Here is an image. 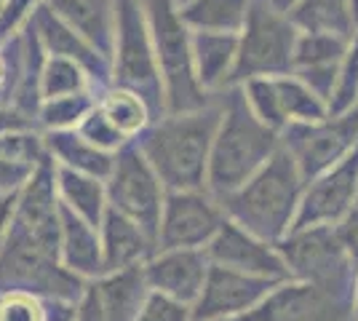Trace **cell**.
<instances>
[{
	"instance_id": "1",
	"label": "cell",
	"mask_w": 358,
	"mask_h": 321,
	"mask_svg": "<svg viewBox=\"0 0 358 321\" xmlns=\"http://www.w3.org/2000/svg\"><path fill=\"white\" fill-rule=\"evenodd\" d=\"M222 123V97L193 113H169L134 139L169 193L206 190L211 145Z\"/></svg>"
},
{
	"instance_id": "2",
	"label": "cell",
	"mask_w": 358,
	"mask_h": 321,
	"mask_svg": "<svg viewBox=\"0 0 358 321\" xmlns=\"http://www.w3.org/2000/svg\"><path fill=\"white\" fill-rule=\"evenodd\" d=\"M281 150L278 131L259 121L241 86L224 89L222 123L211 145L206 190L217 201L236 193Z\"/></svg>"
},
{
	"instance_id": "3",
	"label": "cell",
	"mask_w": 358,
	"mask_h": 321,
	"mask_svg": "<svg viewBox=\"0 0 358 321\" xmlns=\"http://www.w3.org/2000/svg\"><path fill=\"white\" fill-rule=\"evenodd\" d=\"M302 183L305 180L294 158L281 148L249 183L224 196L220 204L227 220L249 230L259 241L278 244L294 228L302 204Z\"/></svg>"
},
{
	"instance_id": "4",
	"label": "cell",
	"mask_w": 358,
	"mask_h": 321,
	"mask_svg": "<svg viewBox=\"0 0 358 321\" xmlns=\"http://www.w3.org/2000/svg\"><path fill=\"white\" fill-rule=\"evenodd\" d=\"M145 99L152 121L169 115L164 78L158 70L145 0H118V30L113 51V83Z\"/></svg>"
},
{
	"instance_id": "5",
	"label": "cell",
	"mask_w": 358,
	"mask_h": 321,
	"mask_svg": "<svg viewBox=\"0 0 358 321\" xmlns=\"http://www.w3.org/2000/svg\"><path fill=\"white\" fill-rule=\"evenodd\" d=\"M150 32L155 43L158 70L164 78L166 110L193 113L214 102V97L201 89L193 64V32L182 24L174 0H145Z\"/></svg>"
},
{
	"instance_id": "6",
	"label": "cell",
	"mask_w": 358,
	"mask_h": 321,
	"mask_svg": "<svg viewBox=\"0 0 358 321\" xmlns=\"http://www.w3.org/2000/svg\"><path fill=\"white\" fill-rule=\"evenodd\" d=\"M297 38L299 32L289 14L278 11L268 0H252L246 27L241 32L238 64L230 80V89L243 86L254 78L292 76Z\"/></svg>"
},
{
	"instance_id": "7",
	"label": "cell",
	"mask_w": 358,
	"mask_h": 321,
	"mask_svg": "<svg viewBox=\"0 0 358 321\" xmlns=\"http://www.w3.org/2000/svg\"><path fill=\"white\" fill-rule=\"evenodd\" d=\"M281 257H284L289 276H297L302 284H313L343 297H353L350 292V268L353 255L345 244L343 230L334 225L321 228H305L289 233L281 241Z\"/></svg>"
},
{
	"instance_id": "8",
	"label": "cell",
	"mask_w": 358,
	"mask_h": 321,
	"mask_svg": "<svg viewBox=\"0 0 358 321\" xmlns=\"http://www.w3.org/2000/svg\"><path fill=\"white\" fill-rule=\"evenodd\" d=\"M166 193L169 190L136 142H129L123 150L115 153V166L107 177V204L110 209L134 220L155 244L161 233Z\"/></svg>"
},
{
	"instance_id": "9",
	"label": "cell",
	"mask_w": 358,
	"mask_h": 321,
	"mask_svg": "<svg viewBox=\"0 0 358 321\" xmlns=\"http://www.w3.org/2000/svg\"><path fill=\"white\" fill-rule=\"evenodd\" d=\"M358 148V107L318 123H289L284 150L297 164L305 183H313Z\"/></svg>"
},
{
	"instance_id": "10",
	"label": "cell",
	"mask_w": 358,
	"mask_h": 321,
	"mask_svg": "<svg viewBox=\"0 0 358 321\" xmlns=\"http://www.w3.org/2000/svg\"><path fill=\"white\" fill-rule=\"evenodd\" d=\"M227 214L209 190L166 193L158 252L161 249H206L220 233Z\"/></svg>"
},
{
	"instance_id": "11",
	"label": "cell",
	"mask_w": 358,
	"mask_h": 321,
	"mask_svg": "<svg viewBox=\"0 0 358 321\" xmlns=\"http://www.w3.org/2000/svg\"><path fill=\"white\" fill-rule=\"evenodd\" d=\"M227 321H356V306L353 297L313 284H284L270 292L254 311Z\"/></svg>"
},
{
	"instance_id": "12",
	"label": "cell",
	"mask_w": 358,
	"mask_h": 321,
	"mask_svg": "<svg viewBox=\"0 0 358 321\" xmlns=\"http://www.w3.org/2000/svg\"><path fill=\"white\" fill-rule=\"evenodd\" d=\"M358 201V148L345 158L343 164L321 174L305 190L299 204L294 230L321 228V225H337L340 220L350 217V209Z\"/></svg>"
},
{
	"instance_id": "13",
	"label": "cell",
	"mask_w": 358,
	"mask_h": 321,
	"mask_svg": "<svg viewBox=\"0 0 358 321\" xmlns=\"http://www.w3.org/2000/svg\"><path fill=\"white\" fill-rule=\"evenodd\" d=\"M278 287L273 278L246 276L211 265L201 300L193 306V321H227L238 319L259 306Z\"/></svg>"
},
{
	"instance_id": "14",
	"label": "cell",
	"mask_w": 358,
	"mask_h": 321,
	"mask_svg": "<svg viewBox=\"0 0 358 321\" xmlns=\"http://www.w3.org/2000/svg\"><path fill=\"white\" fill-rule=\"evenodd\" d=\"M206 257L211 260V265L246 276H259V278H273V281L289 278V268L281 252L273 249V244L268 241H259L257 236L236 225L233 220H227L220 233L211 238V244L206 246Z\"/></svg>"
},
{
	"instance_id": "15",
	"label": "cell",
	"mask_w": 358,
	"mask_h": 321,
	"mask_svg": "<svg viewBox=\"0 0 358 321\" xmlns=\"http://www.w3.org/2000/svg\"><path fill=\"white\" fill-rule=\"evenodd\" d=\"M148 294L142 268L105 273L83 290L75 321H136Z\"/></svg>"
},
{
	"instance_id": "16",
	"label": "cell",
	"mask_w": 358,
	"mask_h": 321,
	"mask_svg": "<svg viewBox=\"0 0 358 321\" xmlns=\"http://www.w3.org/2000/svg\"><path fill=\"white\" fill-rule=\"evenodd\" d=\"M142 271L150 292H161L182 306H195L206 287L211 260L206 249H161Z\"/></svg>"
},
{
	"instance_id": "17",
	"label": "cell",
	"mask_w": 358,
	"mask_h": 321,
	"mask_svg": "<svg viewBox=\"0 0 358 321\" xmlns=\"http://www.w3.org/2000/svg\"><path fill=\"white\" fill-rule=\"evenodd\" d=\"M30 27L35 30L48 57H64V59L80 62L102 89L113 83V62L107 59L105 54H99L91 43H86L73 27H67L45 3L35 11Z\"/></svg>"
},
{
	"instance_id": "18",
	"label": "cell",
	"mask_w": 358,
	"mask_h": 321,
	"mask_svg": "<svg viewBox=\"0 0 358 321\" xmlns=\"http://www.w3.org/2000/svg\"><path fill=\"white\" fill-rule=\"evenodd\" d=\"M45 6L73 27L86 43L113 62L115 30H118V0H45Z\"/></svg>"
},
{
	"instance_id": "19",
	"label": "cell",
	"mask_w": 358,
	"mask_h": 321,
	"mask_svg": "<svg viewBox=\"0 0 358 321\" xmlns=\"http://www.w3.org/2000/svg\"><path fill=\"white\" fill-rule=\"evenodd\" d=\"M102 257H105V273H120L142 268L145 262L158 252V244L150 238L145 230L136 225L134 220L123 217L115 209H107L102 228Z\"/></svg>"
},
{
	"instance_id": "20",
	"label": "cell",
	"mask_w": 358,
	"mask_h": 321,
	"mask_svg": "<svg viewBox=\"0 0 358 321\" xmlns=\"http://www.w3.org/2000/svg\"><path fill=\"white\" fill-rule=\"evenodd\" d=\"M241 35L230 32H193V64L195 78L206 94L230 89V80L238 64Z\"/></svg>"
},
{
	"instance_id": "21",
	"label": "cell",
	"mask_w": 358,
	"mask_h": 321,
	"mask_svg": "<svg viewBox=\"0 0 358 321\" xmlns=\"http://www.w3.org/2000/svg\"><path fill=\"white\" fill-rule=\"evenodd\" d=\"M59 260L78 278H99V276H105L99 228H94L86 220H80L67 206H62Z\"/></svg>"
},
{
	"instance_id": "22",
	"label": "cell",
	"mask_w": 358,
	"mask_h": 321,
	"mask_svg": "<svg viewBox=\"0 0 358 321\" xmlns=\"http://www.w3.org/2000/svg\"><path fill=\"white\" fill-rule=\"evenodd\" d=\"M43 139L45 153L54 158L57 166L73 169V171H80V174L105 180V183L107 177L113 174L115 155L94 148L78 129H73V131H45Z\"/></svg>"
},
{
	"instance_id": "23",
	"label": "cell",
	"mask_w": 358,
	"mask_h": 321,
	"mask_svg": "<svg viewBox=\"0 0 358 321\" xmlns=\"http://www.w3.org/2000/svg\"><path fill=\"white\" fill-rule=\"evenodd\" d=\"M252 0H179L177 14L190 32H230L241 35Z\"/></svg>"
},
{
	"instance_id": "24",
	"label": "cell",
	"mask_w": 358,
	"mask_h": 321,
	"mask_svg": "<svg viewBox=\"0 0 358 321\" xmlns=\"http://www.w3.org/2000/svg\"><path fill=\"white\" fill-rule=\"evenodd\" d=\"M57 193H59L62 206H67L70 212H75L94 228H102V220L110 209L105 180L57 166Z\"/></svg>"
},
{
	"instance_id": "25",
	"label": "cell",
	"mask_w": 358,
	"mask_h": 321,
	"mask_svg": "<svg viewBox=\"0 0 358 321\" xmlns=\"http://www.w3.org/2000/svg\"><path fill=\"white\" fill-rule=\"evenodd\" d=\"M289 19L302 32H324L345 41H353L358 27L350 0H297Z\"/></svg>"
},
{
	"instance_id": "26",
	"label": "cell",
	"mask_w": 358,
	"mask_h": 321,
	"mask_svg": "<svg viewBox=\"0 0 358 321\" xmlns=\"http://www.w3.org/2000/svg\"><path fill=\"white\" fill-rule=\"evenodd\" d=\"M96 107L105 115V121L118 131L126 142H134L150 123H152V113L145 105L142 97L134 92H126L118 86H107L96 94Z\"/></svg>"
},
{
	"instance_id": "27",
	"label": "cell",
	"mask_w": 358,
	"mask_h": 321,
	"mask_svg": "<svg viewBox=\"0 0 358 321\" xmlns=\"http://www.w3.org/2000/svg\"><path fill=\"white\" fill-rule=\"evenodd\" d=\"M99 94L102 86L94 80L89 70L80 62L64 59V57H48L43 62V76H41V97L57 99V97H73V94Z\"/></svg>"
},
{
	"instance_id": "28",
	"label": "cell",
	"mask_w": 358,
	"mask_h": 321,
	"mask_svg": "<svg viewBox=\"0 0 358 321\" xmlns=\"http://www.w3.org/2000/svg\"><path fill=\"white\" fill-rule=\"evenodd\" d=\"M275 92H278V105H281L286 126L289 123H318L329 118V105L297 76L275 78Z\"/></svg>"
},
{
	"instance_id": "29",
	"label": "cell",
	"mask_w": 358,
	"mask_h": 321,
	"mask_svg": "<svg viewBox=\"0 0 358 321\" xmlns=\"http://www.w3.org/2000/svg\"><path fill=\"white\" fill-rule=\"evenodd\" d=\"M96 105V94H73V97H57L45 99L38 110V129L41 131H73Z\"/></svg>"
},
{
	"instance_id": "30",
	"label": "cell",
	"mask_w": 358,
	"mask_h": 321,
	"mask_svg": "<svg viewBox=\"0 0 358 321\" xmlns=\"http://www.w3.org/2000/svg\"><path fill=\"white\" fill-rule=\"evenodd\" d=\"M45 155L48 153H45V139H43V131H41V129L0 134V161L38 166Z\"/></svg>"
},
{
	"instance_id": "31",
	"label": "cell",
	"mask_w": 358,
	"mask_h": 321,
	"mask_svg": "<svg viewBox=\"0 0 358 321\" xmlns=\"http://www.w3.org/2000/svg\"><path fill=\"white\" fill-rule=\"evenodd\" d=\"M358 99V32L353 35L348 54L340 67V78H337V86L331 94V102H329V115H343L348 110H353Z\"/></svg>"
},
{
	"instance_id": "32",
	"label": "cell",
	"mask_w": 358,
	"mask_h": 321,
	"mask_svg": "<svg viewBox=\"0 0 358 321\" xmlns=\"http://www.w3.org/2000/svg\"><path fill=\"white\" fill-rule=\"evenodd\" d=\"M22 73V32L0 43V105L11 107Z\"/></svg>"
},
{
	"instance_id": "33",
	"label": "cell",
	"mask_w": 358,
	"mask_h": 321,
	"mask_svg": "<svg viewBox=\"0 0 358 321\" xmlns=\"http://www.w3.org/2000/svg\"><path fill=\"white\" fill-rule=\"evenodd\" d=\"M78 131L83 134V137L89 139L94 148H99V150H105V153H118V150H123L129 142L120 137L118 131L110 126V123L105 121V115L99 113V107L94 105V110H91L89 115L83 118V123L78 126Z\"/></svg>"
},
{
	"instance_id": "34",
	"label": "cell",
	"mask_w": 358,
	"mask_h": 321,
	"mask_svg": "<svg viewBox=\"0 0 358 321\" xmlns=\"http://www.w3.org/2000/svg\"><path fill=\"white\" fill-rule=\"evenodd\" d=\"M45 0H6L0 11V43L16 38L22 30H27L35 11L43 6Z\"/></svg>"
},
{
	"instance_id": "35",
	"label": "cell",
	"mask_w": 358,
	"mask_h": 321,
	"mask_svg": "<svg viewBox=\"0 0 358 321\" xmlns=\"http://www.w3.org/2000/svg\"><path fill=\"white\" fill-rule=\"evenodd\" d=\"M0 321H45V311L30 292H6L0 294Z\"/></svg>"
},
{
	"instance_id": "36",
	"label": "cell",
	"mask_w": 358,
	"mask_h": 321,
	"mask_svg": "<svg viewBox=\"0 0 358 321\" xmlns=\"http://www.w3.org/2000/svg\"><path fill=\"white\" fill-rule=\"evenodd\" d=\"M136 321H193V308L182 306L161 292H150Z\"/></svg>"
},
{
	"instance_id": "37",
	"label": "cell",
	"mask_w": 358,
	"mask_h": 321,
	"mask_svg": "<svg viewBox=\"0 0 358 321\" xmlns=\"http://www.w3.org/2000/svg\"><path fill=\"white\" fill-rule=\"evenodd\" d=\"M27 129H38V123L16 113L14 107H3L0 105V134H8V131H27Z\"/></svg>"
},
{
	"instance_id": "38",
	"label": "cell",
	"mask_w": 358,
	"mask_h": 321,
	"mask_svg": "<svg viewBox=\"0 0 358 321\" xmlns=\"http://www.w3.org/2000/svg\"><path fill=\"white\" fill-rule=\"evenodd\" d=\"M340 230H343V238L350 249V255L358 260V212H350V217L345 220V225Z\"/></svg>"
},
{
	"instance_id": "39",
	"label": "cell",
	"mask_w": 358,
	"mask_h": 321,
	"mask_svg": "<svg viewBox=\"0 0 358 321\" xmlns=\"http://www.w3.org/2000/svg\"><path fill=\"white\" fill-rule=\"evenodd\" d=\"M14 199H16V196H11V199L0 206V249H3V244H6V236H8L11 214H14Z\"/></svg>"
},
{
	"instance_id": "40",
	"label": "cell",
	"mask_w": 358,
	"mask_h": 321,
	"mask_svg": "<svg viewBox=\"0 0 358 321\" xmlns=\"http://www.w3.org/2000/svg\"><path fill=\"white\" fill-rule=\"evenodd\" d=\"M268 3H270V6H275L278 11H284V14H289V11H292V6H294L297 0H268Z\"/></svg>"
},
{
	"instance_id": "41",
	"label": "cell",
	"mask_w": 358,
	"mask_h": 321,
	"mask_svg": "<svg viewBox=\"0 0 358 321\" xmlns=\"http://www.w3.org/2000/svg\"><path fill=\"white\" fill-rule=\"evenodd\" d=\"M350 6H353V16H356V22H358V0H350Z\"/></svg>"
},
{
	"instance_id": "42",
	"label": "cell",
	"mask_w": 358,
	"mask_h": 321,
	"mask_svg": "<svg viewBox=\"0 0 358 321\" xmlns=\"http://www.w3.org/2000/svg\"><path fill=\"white\" fill-rule=\"evenodd\" d=\"M8 199H11V196H3V193H0V206H3V204H6Z\"/></svg>"
},
{
	"instance_id": "43",
	"label": "cell",
	"mask_w": 358,
	"mask_h": 321,
	"mask_svg": "<svg viewBox=\"0 0 358 321\" xmlns=\"http://www.w3.org/2000/svg\"><path fill=\"white\" fill-rule=\"evenodd\" d=\"M356 319H358V294H356Z\"/></svg>"
},
{
	"instance_id": "44",
	"label": "cell",
	"mask_w": 358,
	"mask_h": 321,
	"mask_svg": "<svg viewBox=\"0 0 358 321\" xmlns=\"http://www.w3.org/2000/svg\"><path fill=\"white\" fill-rule=\"evenodd\" d=\"M3 6H6V0H0V11H3Z\"/></svg>"
},
{
	"instance_id": "45",
	"label": "cell",
	"mask_w": 358,
	"mask_h": 321,
	"mask_svg": "<svg viewBox=\"0 0 358 321\" xmlns=\"http://www.w3.org/2000/svg\"><path fill=\"white\" fill-rule=\"evenodd\" d=\"M356 204H358V201H356Z\"/></svg>"
}]
</instances>
